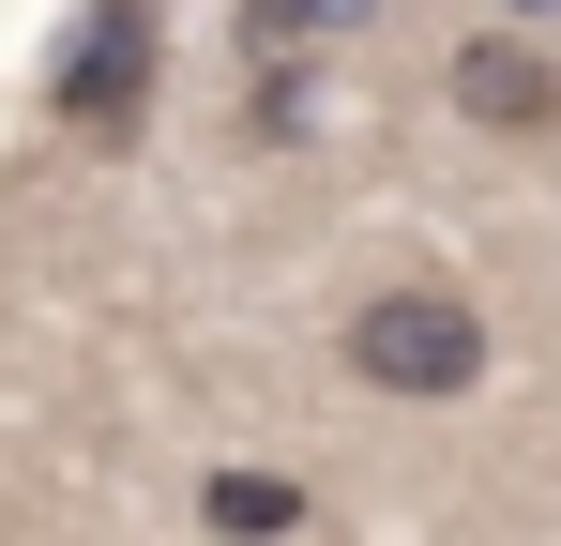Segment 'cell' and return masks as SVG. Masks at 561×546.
I'll return each mask as SVG.
<instances>
[{"instance_id":"5b68a950","label":"cell","mask_w":561,"mask_h":546,"mask_svg":"<svg viewBox=\"0 0 561 546\" xmlns=\"http://www.w3.org/2000/svg\"><path fill=\"white\" fill-rule=\"evenodd\" d=\"M379 0H243V46L259 61H304V46H350Z\"/></svg>"},{"instance_id":"3957f363","label":"cell","mask_w":561,"mask_h":546,"mask_svg":"<svg viewBox=\"0 0 561 546\" xmlns=\"http://www.w3.org/2000/svg\"><path fill=\"white\" fill-rule=\"evenodd\" d=\"M440 91H456V122H485V137H561V46L547 31H470Z\"/></svg>"},{"instance_id":"6da1fadb","label":"cell","mask_w":561,"mask_h":546,"mask_svg":"<svg viewBox=\"0 0 561 546\" xmlns=\"http://www.w3.org/2000/svg\"><path fill=\"white\" fill-rule=\"evenodd\" d=\"M350 379L365 395H394V410H456V395H485V304H470L456 273H379L365 304H350Z\"/></svg>"},{"instance_id":"7a4b0ae2","label":"cell","mask_w":561,"mask_h":546,"mask_svg":"<svg viewBox=\"0 0 561 546\" xmlns=\"http://www.w3.org/2000/svg\"><path fill=\"white\" fill-rule=\"evenodd\" d=\"M152 91H168V15H152V0H92V15L61 31V61H46L61 137H92V152H122V137L152 122Z\"/></svg>"},{"instance_id":"8992f818","label":"cell","mask_w":561,"mask_h":546,"mask_svg":"<svg viewBox=\"0 0 561 546\" xmlns=\"http://www.w3.org/2000/svg\"><path fill=\"white\" fill-rule=\"evenodd\" d=\"M501 15H516V31H531V15H561V0H501Z\"/></svg>"},{"instance_id":"277c9868","label":"cell","mask_w":561,"mask_h":546,"mask_svg":"<svg viewBox=\"0 0 561 546\" xmlns=\"http://www.w3.org/2000/svg\"><path fill=\"white\" fill-rule=\"evenodd\" d=\"M197 516H213V546H288L319 501H304L288 470H213V486H197Z\"/></svg>"}]
</instances>
